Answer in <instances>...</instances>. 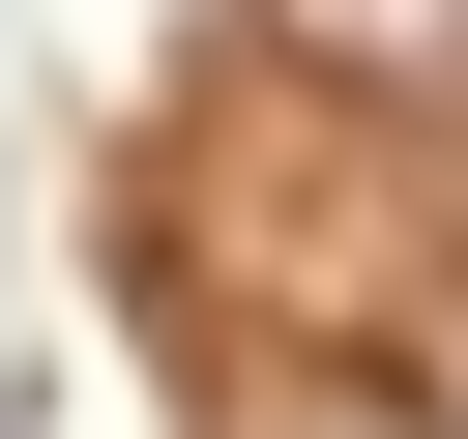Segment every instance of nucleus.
I'll return each mask as SVG.
<instances>
[{"instance_id":"obj_1","label":"nucleus","mask_w":468,"mask_h":439,"mask_svg":"<svg viewBox=\"0 0 468 439\" xmlns=\"http://www.w3.org/2000/svg\"><path fill=\"white\" fill-rule=\"evenodd\" d=\"M292 88H351V117H468V0H234Z\"/></svg>"},{"instance_id":"obj_2","label":"nucleus","mask_w":468,"mask_h":439,"mask_svg":"<svg viewBox=\"0 0 468 439\" xmlns=\"http://www.w3.org/2000/svg\"><path fill=\"white\" fill-rule=\"evenodd\" d=\"M292 439H439V410H292Z\"/></svg>"}]
</instances>
